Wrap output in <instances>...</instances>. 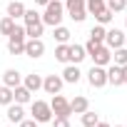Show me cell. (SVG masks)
I'll return each instance as SVG.
<instances>
[{
	"mask_svg": "<svg viewBox=\"0 0 127 127\" xmlns=\"http://www.w3.org/2000/svg\"><path fill=\"white\" fill-rule=\"evenodd\" d=\"M125 25H127V20H125Z\"/></svg>",
	"mask_w": 127,
	"mask_h": 127,
	"instance_id": "41",
	"label": "cell"
},
{
	"mask_svg": "<svg viewBox=\"0 0 127 127\" xmlns=\"http://www.w3.org/2000/svg\"><path fill=\"white\" fill-rule=\"evenodd\" d=\"M85 57H87V52H85V45H70V62H72V65L82 62Z\"/></svg>",
	"mask_w": 127,
	"mask_h": 127,
	"instance_id": "16",
	"label": "cell"
},
{
	"mask_svg": "<svg viewBox=\"0 0 127 127\" xmlns=\"http://www.w3.org/2000/svg\"><path fill=\"white\" fill-rule=\"evenodd\" d=\"M25 10H28V8L20 3V0H13V3L8 5V18L18 20V18H23V15H25Z\"/></svg>",
	"mask_w": 127,
	"mask_h": 127,
	"instance_id": "15",
	"label": "cell"
},
{
	"mask_svg": "<svg viewBox=\"0 0 127 127\" xmlns=\"http://www.w3.org/2000/svg\"><path fill=\"white\" fill-rule=\"evenodd\" d=\"M122 82L127 85V65H122Z\"/></svg>",
	"mask_w": 127,
	"mask_h": 127,
	"instance_id": "36",
	"label": "cell"
},
{
	"mask_svg": "<svg viewBox=\"0 0 127 127\" xmlns=\"http://www.w3.org/2000/svg\"><path fill=\"white\" fill-rule=\"evenodd\" d=\"M125 127H127V125H125Z\"/></svg>",
	"mask_w": 127,
	"mask_h": 127,
	"instance_id": "42",
	"label": "cell"
},
{
	"mask_svg": "<svg viewBox=\"0 0 127 127\" xmlns=\"http://www.w3.org/2000/svg\"><path fill=\"white\" fill-rule=\"evenodd\" d=\"M50 0H35V5H47Z\"/></svg>",
	"mask_w": 127,
	"mask_h": 127,
	"instance_id": "37",
	"label": "cell"
},
{
	"mask_svg": "<svg viewBox=\"0 0 127 127\" xmlns=\"http://www.w3.org/2000/svg\"><path fill=\"white\" fill-rule=\"evenodd\" d=\"M102 45H105V42H97V40H92V37H90V40H87V45H85V52H87V57H92V55H95V52H97Z\"/></svg>",
	"mask_w": 127,
	"mask_h": 127,
	"instance_id": "30",
	"label": "cell"
},
{
	"mask_svg": "<svg viewBox=\"0 0 127 127\" xmlns=\"http://www.w3.org/2000/svg\"><path fill=\"white\" fill-rule=\"evenodd\" d=\"M42 30H45L42 20H40V23H32V25H25V35H28V37H40Z\"/></svg>",
	"mask_w": 127,
	"mask_h": 127,
	"instance_id": "21",
	"label": "cell"
},
{
	"mask_svg": "<svg viewBox=\"0 0 127 127\" xmlns=\"http://www.w3.org/2000/svg\"><path fill=\"white\" fill-rule=\"evenodd\" d=\"M112 62V50L107 47V45H102L95 55H92V65H100V67H107Z\"/></svg>",
	"mask_w": 127,
	"mask_h": 127,
	"instance_id": "9",
	"label": "cell"
},
{
	"mask_svg": "<svg viewBox=\"0 0 127 127\" xmlns=\"http://www.w3.org/2000/svg\"><path fill=\"white\" fill-rule=\"evenodd\" d=\"M107 82L115 85V87L125 85V82H122V67H120V65H107Z\"/></svg>",
	"mask_w": 127,
	"mask_h": 127,
	"instance_id": "10",
	"label": "cell"
},
{
	"mask_svg": "<svg viewBox=\"0 0 127 127\" xmlns=\"http://www.w3.org/2000/svg\"><path fill=\"white\" fill-rule=\"evenodd\" d=\"M117 127H122V125H117Z\"/></svg>",
	"mask_w": 127,
	"mask_h": 127,
	"instance_id": "40",
	"label": "cell"
},
{
	"mask_svg": "<svg viewBox=\"0 0 127 127\" xmlns=\"http://www.w3.org/2000/svg\"><path fill=\"white\" fill-rule=\"evenodd\" d=\"M52 127H70V120L67 117H55L52 120Z\"/></svg>",
	"mask_w": 127,
	"mask_h": 127,
	"instance_id": "34",
	"label": "cell"
},
{
	"mask_svg": "<svg viewBox=\"0 0 127 127\" xmlns=\"http://www.w3.org/2000/svg\"><path fill=\"white\" fill-rule=\"evenodd\" d=\"M50 110H52V115H55V117H70V115H72V110H70V100H65L60 92H57V95H52Z\"/></svg>",
	"mask_w": 127,
	"mask_h": 127,
	"instance_id": "4",
	"label": "cell"
},
{
	"mask_svg": "<svg viewBox=\"0 0 127 127\" xmlns=\"http://www.w3.org/2000/svg\"><path fill=\"white\" fill-rule=\"evenodd\" d=\"M18 127H37V122L35 120H23V122H18Z\"/></svg>",
	"mask_w": 127,
	"mask_h": 127,
	"instance_id": "35",
	"label": "cell"
},
{
	"mask_svg": "<svg viewBox=\"0 0 127 127\" xmlns=\"http://www.w3.org/2000/svg\"><path fill=\"white\" fill-rule=\"evenodd\" d=\"M13 28H15V20H13V18H8V15H5L3 20H0V32H3V35H10V32H13Z\"/></svg>",
	"mask_w": 127,
	"mask_h": 127,
	"instance_id": "26",
	"label": "cell"
},
{
	"mask_svg": "<svg viewBox=\"0 0 127 127\" xmlns=\"http://www.w3.org/2000/svg\"><path fill=\"white\" fill-rule=\"evenodd\" d=\"M125 47H127V35H125Z\"/></svg>",
	"mask_w": 127,
	"mask_h": 127,
	"instance_id": "39",
	"label": "cell"
},
{
	"mask_svg": "<svg viewBox=\"0 0 127 127\" xmlns=\"http://www.w3.org/2000/svg\"><path fill=\"white\" fill-rule=\"evenodd\" d=\"M62 15H65V5L60 0H50L45 5V13L40 15L42 18V25H50V28H57L62 23Z\"/></svg>",
	"mask_w": 127,
	"mask_h": 127,
	"instance_id": "1",
	"label": "cell"
},
{
	"mask_svg": "<svg viewBox=\"0 0 127 127\" xmlns=\"http://www.w3.org/2000/svg\"><path fill=\"white\" fill-rule=\"evenodd\" d=\"M95 127H110V125H107V122H97Z\"/></svg>",
	"mask_w": 127,
	"mask_h": 127,
	"instance_id": "38",
	"label": "cell"
},
{
	"mask_svg": "<svg viewBox=\"0 0 127 127\" xmlns=\"http://www.w3.org/2000/svg\"><path fill=\"white\" fill-rule=\"evenodd\" d=\"M70 18H72L75 23H82V20L87 18V8H77V10H70Z\"/></svg>",
	"mask_w": 127,
	"mask_h": 127,
	"instance_id": "32",
	"label": "cell"
},
{
	"mask_svg": "<svg viewBox=\"0 0 127 127\" xmlns=\"http://www.w3.org/2000/svg\"><path fill=\"white\" fill-rule=\"evenodd\" d=\"M70 110H72V115H82L85 110H90V102H87V97H82V95L72 97V100H70Z\"/></svg>",
	"mask_w": 127,
	"mask_h": 127,
	"instance_id": "13",
	"label": "cell"
},
{
	"mask_svg": "<svg viewBox=\"0 0 127 127\" xmlns=\"http://www.w3.org/2000/svg\"><path fill=\"white\" fill-rule=\"evenodd\" d=\"M87 82H90L92 87H105V85H107V67L92 65L90 72H87Z\"/></svg>",
	"mask_w": 127,
	"mask_h": 127,
	"instance_id": "5",
	"label": "cell"
},
{
	"mask_svg": "<svg viewBox=\"0 0 127 127\" xmlns=\"http://www.w3.org/2000/svg\"><path fill=\"white\" fill-rule=\"evenodd\" d=\"M25 40H28L25 28L15 25L13 32L8 35V52H10V55H25Z\"/></svg>",
	"mask_w": 127,
	"mask_h": 127,
	"instance_id": "2",
	"label": "cell"
},
{
	"mask_svg": "<svg viewBox=\"0 0 127 127\" xmlns=\"http://www.w3.org/2000/svg\"><path fill=\"white\" fill-rule=\"evenodd\" d=\"M30 110H32V120H35L37 125H42V122H52V110H50V102L35 100Z\"/></svg>",
	"mask_w": 127,
	"mask_h": 127,
	"instance_id": "3",
	"label": "cell"
},
{
	"mask_svg": "<svg viewBox=\"0 0 127 127\" xmlns=\"http://www.w3.org/2000/svg\"><path fill=\"white\" fill-rule=\"evenodd\" d=\"M97 122H100V117H97L92 110H85V112H82V125H85V127H95Z\"/></svg>",
	"mask_w": 127,
	"mask_h": 127,
	"instance_id": "23",
	"label": "cell"
},
{
	"mask_svg": "<svg viewBox=\"0 0 127 127\" xmlns=\"http://www.w3.org/2000/svg\"><path fill=\"white\" fill-rule=\"evenodd\" d=\"M65 8H67V13L70 10H77V8H85V0H67Z\"/></svg>",
	"mask_w": 127,
	"mask_h": 127,
	"instance_id": "33",
	"label": "cell"
},
{
	"mask_svg": "<svg viewBox=\"0 0 127 127\" xmlns=\"http://www.w3.org/2000/svg\"><path fill=\"white\" fill-rule=\"evenodd\" d=\"M105 45H107L110 50L122 47V45H125V32H122V30H117V28L107 30V32H105Z\"/></svg>",
	"mask_w": 127,
	"mask_h": 127,
	"instance_id": "7",
	"label": "cell"
},
{
	"mask_svg": "<svg viewBox=\"0 0 127 127\" xmlns=\"http://www.w3.org/2000/svg\"><path fill=\"white\" fill-rule=\"evenodd\" d=\"M112 13H122L125 8H127V0H107V3H105Z\"/></svg>",
	"mask_w": 127,
	"mask_h": 127,
	"instance_id": "28",
	"label": "cell"
},
{
	"mask_svg": "<svg viewBox=\"0 0 127 127\" xmlns=\"http://www.w3.org/2000/svg\"><path fill=\"white\" fill-rule=\"evenodd\" d=\"M8 120H10V122H23V120H25V110H23V105L10 102V105H8Z\"/></svg>",
	"mask_w": 127,
	"mask_h": 127,
	"instance_id": "14",
	"label": "cell"
},
{
	"mask_svg": "<svg viewBox=\"0 0 127 127\" xmlns=\"http://www.w3.org/2000/svg\"><path fill=\"white\" fill-rule=\"evenodd\" d=\"M105 32H107V30H105V25H95V28L90 30V37H92V40H97V42H105Z\"/></svg>",
	"mask_w": 127,
	"mask_h": 127,
	"instance_id": "27",
	"label": "cell"
},
{
	"mask_svg": "<svg viewBox=\"0 0 127 127\" xmlns=\"http://www.w3.org/2000/svg\"><path fill=\"white\" fill-rule=\"evenodd\" d=\"M23 20H25V25H32V23H40L42 18H40V13H37V10H25Z\"/></svg>",
	"mask_w": 127,
	"mask_h": 127,
	"instance_id": "29",
	"label": "cell"
},
{
	"mask_svg": "<svg viewBox=\"0 0 127 127\" xmlns=\"http://www.w3.org/2000/svg\"><path fill=\"white\" fill-rule=\"evenodd\" d=\"M85 8H87V13H97L100 8H105V0H85Z\"/></svg>",
	"mask_w": 127,
	"mask_h": 127,
	"instance_id": "31",
	"label": "cell"
},
{
	"mask_svg": "<svg viewBox=\"0 0 127 127\" xmlns=\"http://www.w3.org/2000/svg\"><path fill=\"white\" fill-rule=\"evenodd\" d=\"M55 60H60V62H70V45H67V42H60V45L55 47Z\"/></svg>",
	"mask_w": 127,
	"mask_h": 127,
	"instance_id": "20",
	"label": "cell"
},
{
	"mask_svg": "<svg viewBox=\"0 0 127 127\" xmlns=\"http://www.w3.org/2000/svg\"><path fill=\"white\" fill-rule=\"evenodd\" d=\"M3 85H8V87H18V85H23V75L18 72V70H5L3 72Z\"/></svg>",
	"mask_w": 127,
	"mask_h": 127,
	"instance_id": "11",
	"label": "cell"
},
{
	"mask_svg": "<svg viewBox=\"0 0 127 127\" xmlns=\"http://www.w3.org/2000/svg\"><path fill=\"white\" fill-rule=\"evenodd\" d=\"M62 85H65V80H62L60 75H47V77L42 80V90H45L47 95H57V92L62 90Z\"/></svg>",
	"mask_w": 127,
	"mask_h": 127,
	"instance_id": "8",
	"label": "cell"
},
{
	"mask_svg": "<svg viewBox=\"0 0 127 127\" xmlns=\"http://www.w3.org/2000/svg\"><path fill=\"white\" fill-rule=\"evenodd\" d=\"M80 75H82V72L77 70V65H67L65 70H62V80H65V82H72V85L80 80Z\"/></svg>",
	"mask_w": 127,
	"mask_h": 127,
	"instance_id": "18",
	"label": "cell"
},
{
	"mask_svg": "<svg viewBox=\"0 0 127 127\" xmlns=\"http://www.w3.org/2000/svg\"><path fill=\"white\" fill-rule=\"evenodd\" d=\"M30 97H32V92H30L25 85H18V87L13 90V102H18V105H25V102H30Z\"/></svg>",
	"mask_w": 127,
	"mask_h": 127,
	"instance_id": "12",
	"label": "cell"
},
{
	"mask_svg": "<svg viewBox=\"0 0 127 127\" xmlns=\"http://www.w3.org/2000/svg\"><path fill=\"white\" fill-rule=\"evenodd\" d=\"M112 18H115V13L105 5V8H100L97 13H95V20H97V25H110L112 23Z\"/></svg>",
	"mask_w": 127,
	"mask_h": 127,
	"instance_id": "17",
	"label": "cell"
},
{
	"mask_svg": "<svg viewBox=\"0 0 127 127\" xmlns=\"http://www.w3.org/2000/svg\"><path fill=\"white\" fill-rule=\"evenodd\" d=\"M25 55H28V57H35V60L42 57V55H45V42H42L40 37H28V40H25Z\"/></svg>",
	"mask_w": 127,
	"mask_h": 127,
	"instance_id": "6",
	"label": "cell"
},
{
	"mask_svg": "<svg viewBox=\"0 0 127 127\" xmlns=\"http://www.w3.org/2000/svg\"><path fill=\"white\" fill-rule=\"evenodd\" d=\"M112 62H115V65H120V67H122V65H127V47H125V45L115 50V55H112Z\"/></svg>",
	"mask_w": 127,
	"mask_h": 127,
	"instance_id": "22",
	"label": "cell"
},
{
	"mask_svg": "<svg viewBox=\"0 0 127 127\" xmlns=\"http://www.w3.org/2000/svg\"><path fill=\"white\" fill-rule=\"evenodd\" d=\"M23 85H25L30 92H37V90L42 87V77L35 75V72H32V75H25V82H23Z\"/></svg>",
	"mask_w": 127,
	"mask_h": 127,
	"instance_id": "19",
	"label": "cell"
},
{
	"mask_svg": "<svg viewBox=\"0 0 127 127\" xmlns=\"http://www.w3.org/2000/svg\"><path fill=\"white\" fill-rule=\"evenodd\" d=\"M13 102V87H8V85H3V87H0V105H10Z\"/></svg>",
	"mask_w": 127,
	"mask_h": 127,
	"instance_id": "24",
	"label": "cell"
},
{
	"mask_svg": "<svg viewBox=\"0 0 127 127\" xmlns=\"http://www.w3.org/2000/svg\"><path fill=\"white\" fill-rule=\"evenodd\" d=\"M55 40H57V42H67V40H70V30H67L65 25H57V28H55Z\"/></svg>",
	"mask_w": 127,
	"mask_h": 127,
	"instance_id": "25",
	"label": "cell"
}]
</instances>
